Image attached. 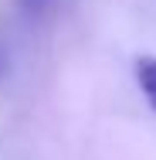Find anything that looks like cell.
<instances>
[{
  "label": "cell",
  "instance_id": "3",
  "mask_svg": "<svg viewBox=\"0 0 156 160\" xmlns=\"http://www.w3.org/2000/svg\"><path fill=\"white\" fill-rule=\"evenodd\" d=\"M3 68H7V55H3V48H0V75H3Z\"/></svg>",
  "mask_w": 156,
  "mask_h": 160
},
{
  "label": "cell",
  "instance_id": "1",
  "mask_svg": "<svg viewBox=\"0 0 156 160\" xmlns=\"http://www.w3.org/2000/svg\"><path fill=\"white\" fill-rule=\"evenodd\" d=\"M136 82H139L146 102L153 106V112H156V58H139L136 62Z\"/></svg>",
  "mask_w": 156,
  "mask_h": 160
},
{
  "label": "cell",
  "instance_id": "2",
  "mask_svg": "<svg viewBox=\"0 0 156 160\" xmlns=\"http://www.w3.org/2000/svg\"><path fill=\"white\" fill-rule=\"evenodd\" d=\"M17 3H21V10H27V14H41L51 0H17Z\"/></svg>",
  "mask_w": 156,
  "mask_h": 160
}]
</instances>
